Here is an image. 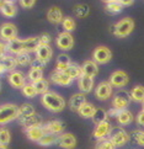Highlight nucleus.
Wrapping results in <instances>:
<instances>
[{
	"label": "nucleus",
	"mask_w": 144,
	"mask_h": 149,
	"mask_svg": "<svg viewBox=\"0 0 144 149\" xmlns=\"http://www.w3.org/2000/svg\"><path fill=\"white\" fill-rule=\"evenodd\" d=\"M41 102L51 112H61L65 109V100L59 94L53 91H47L46 94L42 95Z\"/></svg>",
	"instance_id": "nucleus-1"
},
{
	"label": "nucleus",
	"mask_w": 144,
	"mask_h": 149,
	"mask_svg": "<svg viewBox=\"0 0 144 149\" xmlns=\"http://www.w3.org/2000/svg\"><path fill=\"white\" fill-rule=\"evenodd\" d=\"M19 117V106L14 104H5L0 106V126L8 125Z\"/></svg>",
	"instance_id": "nucleus-2"
},
{
	"label": "nucleus",
	"mask_w": 144,
	"mask_h": 149,
	"mask_svg": "<svg viewBox=\"0 0 144 149\" xmlns=\"http://www.w3.org/2000/svg\"><path fill=\"white\" fill-rule=\"evenodd\" d=\"M133 30H134V21H133V19L125 17L120 20L117 24H115L112 32H113L115 36L120 37V38H125V37L129 36L133 32Z\"/></svg>",
	"instance_id": "nucleus-3"
},
{
	"label": "nucleus",
	"mask_w": 144,
	"mask_h": 149,
	"mask_svg": "<svg viewBox=\"0 0 144 149\" xmlns=\"http://www.w3.org/2000/svg\"><path fill=\"white\" fill-rule=\"evenodd\" d=\"M109 139L115 147H123L127 142H129V133H127L122 127H112L109 134Z\"/></svg>",
	"instance_id": "nucleus-4"
},
{
	"label": "nucleus",
	"mask_w": 144,
	"mask_h": 149,
	"mask_svg": "<svg viewBox=\"0 0 144 149\" xmlns=\"http://www.w3.org/2000/svg\"><path fill=\"white\" fill-rule=\"evenodd\" d=\"M131 102H132V99L129 93H127L126 90H122V91L115 94L113 99H112V109H115L117 111L126 110L131 105Z\"/></svg>",
	"instance_id": "nucleus-5"
},
{
	"label": "nucleus",
	"mask_w": 144,
	"mask_h": 149,
	"mask_svg": "<svg viewBox=\"0 0 144 149\" xmlns=\"http://www.w3.org/2000/svg\"><path fill=\"white\" fill-rule=\"evenodd\" d=\"M112 58V52L110 51V48L105 46H99L96 47L93 52V61L97 64H106L109 63Z\"/></svg>",
	"instance_id": "nucleus-6"
},
{
	"label": "nucleus",
	"mask_w": 144,
	"mask_h": 149,
	"mask_svg": "<svg viewBox=\"0 0 144 149\" xmlns=\"http://www.w3.org/2000/svg\"><path fill=\"white\" fill-rule=\"evenodd\" d=\"M56 45L58 48L62 51H70L74 46V38H73L72 33L65 32V31L61 32L56 40Z\"/></svg>",
	"instance_id": "nucleus-7"
},
{
	"label": "nucleus",
	"mask_w": 144,
	"mask_h": 149,
	"mask_svg": "<svg viewBox=\"0 0 144 149\" xmlns=\"http://www.w3.org/2000/svg\"><path fill=\"white\" fill-rule=\"evenodd\" d=\"M0 37L1 40L10 42L17 38V27L11 22H5L0 26Z\"/></svg>",
	"instance_id": "nucleus-8"
},
{
	"label": "nucleus",
	"mask_w": 144,
	"mask_h": 149,
	"mask_svg": "<svg viewBox=\"0 0 144 149\" xmlns=\"http://www.w3.org/2000/svg\"><path fill=\"white\" fill-rule=\"evenodd\" d=\"M129 81V78H128L127 73L123 70H116L111 74L109 83L111 84L112 88H123Z\"/></svg>",
	"instance_id": "nucleus-9"
},
{
	"label": "nucleus",
	"mask_w": 144,
	"mask_h": 149,
	"mask_svg": "<svg viewBox=\"0 0 144 149\" xmlns=\"http://www.w3.org/2000/svg\"><path fill=\"white\" fill-rule=\"evenodd\" d=\"M111 130H112V125L110 123L109 120H106L104 122H101V123L96 125L95 130L93 132V137L95 138V139H97V141L105 139L106 137H109Z\"/></svg>",
	"instance_id": "nucleus-10"
},
{
	"label": "nucleus",
	"mask_w": 144,
	"mask_h": 149,
	"mask_svg": "<svg viewBox=\"0 0 144 149\" xmlns=\"http://www.w3.org/2000/svg\"><path fill=\"white\" fill-rule=\"evenodd\" d=\"M57 144L63 149H75L77 138L73 133H62V134L58 136Z\"/></svg>",
	"instance_id": "nucleus-11"
},
{
	"label": "nucleus",
	"mask_w": 144,
	"mask_h": 149,
	"mask_svg": "<svg viewBox=\"0 0 144 149\" xmlns=\"http://www.w3.org/2000/svg\"><path fill=\"white\" fill-rule=\"evenodd\" d=\"M112 88L109 81H101L95 89V95L100 101H105L112 96Z\"/></svg>",
	"instance_id": "nucleus-12"
},
{
	"label": "nucleus",
	"mask_w": 144,
	"mask_h": 149,
	"mask_svg": "<svg viewBox=\"0 0 144 149\" xmlns=\"http://www.w3.org/2000/svg\"><path fill=\"white\" fill-rule=\"evenodd\" d=\"M25 133H26V137H27L30 141L38 143L40 139L46 134L47 132L45 130V126L41 125V126H33V127L25 128Z\"/></svg>",
	"instance_id": "nucleus-13"
},
{
	"label": "nucleus",
	"mask_w": 144,
	"mask_h": 149,
	"mask_svg": "<svg viewBox=\"0 0 144 149\" xmlns=\"http://www.w3.org/2000/svg\"><path fill=\"white\" fill-rule=\"evenodd\" d=\"M51 80H52V83L61 85V86H69V85L73 83V79L69 77L65 72H58V70L52 72Z\"/></svg>",
	"instance_id": "nucleus-14"
},
{
	"label": "nucleus",
	"mask_w": 144,
	"mask_h": 149,
	"mask_svg": "<svg viewBox=\"0 0 144 149\" xmlns=\"http://www.w3.org/2000/svg\"><path fill=\"white\" fill-rule=\"evenodd\" d=\"M45 126V130L47 133H52V134H57L59 136L62 133H64V128H65V125L64 122L61 120H52V121H48L47 123L43 125Z\"/></svg>",
	"instance_id": "nucleus-15"
},
{
	"label": "nucleus",
	"mask_w": 144,
	"mask_h": 149,
	"mask_svg": "<svg viewBox=\"0 0 144 149\" xmlns=\"http://www.w3.org/2000/svg\"><path fill=\"white\" fill-rule=\"evenodd\" d=\"M35 52H36V58L38 61L43 62L45 64L51 61V58L53 56V51L49 45H40Z\"/></svg>",
	"instance_id": "nucleus-16"
},
{
	"label": "nucleus",
	"mask_w": 144,
	"mask_h": 149,
	"mask_svg": "<svg viewBox=\"0 0 144 149\" xmlns=\"http://www.w3.org/2000/svg\"><path fill=\"white\" fill-rule=\"evenodd\" d=\"M8 80H9L10 85H11L13 88H15V89H22L24 85L26 84L24 73L20 72V70H13L11 73L9 74Z\"/></svg>",
	"instance_id": "nucleus-17"
},
{
	"label": "nucleus",
	"mask_w": 144,
	"mask_h": 149,
	"mask_svg": "<svg viewBox=\"0 0 144 149\" xmlns=\"http://www.w3.org/2000/svg\"><path fill=\"white\" fill-rule=\"evenodd\" d=\"M86 102V96H85L84 93H77L72 95V97L69 99V107H70L72 111H75L78 112V110L81 107V106Z\"/></svg>",
	"instance_id": "nucleus-18"
},
{
	"label": "nucleus",
	"mask_w": 144,
	"mask_h": 149,
	"mask_svg": "<svg viewBox=\"0 0 144 149\" xmlns=\"http://www.w3.org/2000/svg\"><path fill=\"white\" fill-rule=\"evenodd\" d=\"M116 120H117V122H118V125L121 127L122 126H128L134 121V116H133V113L128 109L120 110V111H117V113H116Z\"/></svg>",
	"instance_id": "nucleus-19"
},
{
	"label": "nucleus",
	"mask_w": 144,
	"mask_h": 149,
	"mask_svg": "<svg viewBox=\"0 0 144 149\" xmlns=\"http://www.w3.org/2000/svg\"><path fill=\"white\" fill-rule=\"evenodd\" d=\"M78 86L80 89V93L89 94L94 89V78L88 75H81L78 79Z\"/></svg>",
	"instance_id": "nucleus-20"
},
{
	"label": "nucleus",
	"mask_w": 144,
	"mask_h": 149,
	"mask_svg": "<svg viewBox=\"0 0 144 149\" xmlns=\"http://www.w3.org/2000/svg\"><path fill=\"white\" fill-rule=\"evenodd\" d=\"M64 16H63V13L62 10L58 8V6H51L47 11V20L49 21L51 24L53 25H58V24H62Z\"/></svg>",
	"instance_id": "nucleus-21"
},
{
	"label": "nucleus",
	"mask_w": 144,
	"mask_h": 149,
	"mask_svg": "<svg viewBox=\"0 0 144 149\" xmlns=\"http://www.w3.org/2000/svg\"><path fill=\"white\" fill-rule=\"evenodd\" d=\"M81 73L83 75L88 77H96L99 74V65L97 63H95L94 61H85L84 64L81 65Z\"/></svg>",
	"instance_id": "nucleus-22"
},
{
	"label": "nucleus",
	"mask_w": 144,
	"mask_h": 149,
	"mask_svg": "<svg viewBox=\"0 0 144 149\" xmlns=\"http://www.w3.org/2000/svg\"><path fill=\"white\" fill-rule=\"evenodd\" d=\"M19 122L24 126V128H29V127H33V126H41L43 125V120L40 115L35 113L33 116H30L27 118H22V120H19Z\"/></svg>",
	"instance_id": "nucleus-23"
},
{
	"label": "nucleus",
	"mask_w": 144,
	"mask_h": 149,
	"mask_svg": "<svg viewBox=\"0 0 144 149\" xmlns=\"http://www.w3.org/2000/svg\"><path fill=\"white\" fill-rule=\"evenodd\" d=\"M40 46V38L38 37H29L26 40H22V47H24V52H35L37 49V47Z\"/></svg>",
	"instance_id": "nucleus-24"
},
{
	"label": "nucleus",
	"mask_w": 144,
	"mask_h": 149,
	"mask_svg": "<svg viewBox=\"0 0 144 149\" xmlns=\"http://www.w3.org/2000/svg\"><path fill=\"white\" fill-rule=\"evenodd\" d=\"M95 111H96L95 106L86 101V102L78 110V113L80 115V117H83V118H93Z\"/></svg>",
	"instance_id": "nucleus-25"
},
{
	"label": "nucleus",
	"mask_w": 144,
	"mask_h": 149,
	"mask_svg": "<svg viewBox=\"0 0 144 149\" xmlns=\"http://www.w3.org/2000/svg\"><path fill=\"white\" fill-rule=\"evenodd\" d=\"M36 113L35 107L31 104H24L19 106V117L17 120H22V118H27L30 116H33Z\"/></svg>",
	"instance_id": "nucleus-26"
},
{
	"label": "nucleus",
	"mask_w": 144,
	"mask_h": 149,
	"mask_svg": "<svg viewBox=\"0 0 144 149\" xmlns=\"http://www.w3.org/2000/svg\"><path fill=\"white\" fill-rule=\"evenodd\" d=\"M6 49L13 53V54H19V53L24 52V47H22V40L20 38H15L13 41H10L6 43Z\"/></svg>",
	"instance_id": "nucleus-27"
},
{
	"label": "nucleus",
	"mask_w": 144,
	"mask_h": 149,
	"mask_svg": "<svg viewBox=\"0 0 144 149\" xmlns=\"http://www.w3.org/2000/svg\"><path fill=\"white\" fill-rule=\"evenodd\" d=\"M70 63H72V61H70V57H69V56L64 54V53H63V54H59V56H58V58H57L56 70L64 72L69 65H70Z\"/></svg>",
	"instance_id": "nucleus-28"
},
{
	"label": "nucleus",
	"mask_w": 144,
	"mask_h": 149,
	"mask_svg": "<svg viewBox=\"0 0 144 149\" xmlns=\"http://www.w3.org/2000/svg\"><path fill=\"white\" fill-rule=\"evenodd\" d=\"M129 95H131L132 101L143 104L144 102V86H142V85H137V86H134L129 91Z\"/></svg>",
	"instance_id": "nucleus-29"
},
{
	"label": "nucleus",
	"mask_w": 144,
	"mask_h": 149,
	"mask_svg": "<svg viewBox=\"0 0 144 149\" xmlns=\"http://www.w3.org/2000/svg\"><path fill=\"white\" fill-rule=\"evenodd\" d=\"M64 72H65L68 75L73 79V80H74V79H79L80 77L83 75V73H81V67L78 65V64H75V63H70V65H69Z\"/></svg>",
	"instance_id": "nucleus-30"
},
{
	"label": "nucleus",
	"mask_w": 144,
	"mask_h": 149,
	"mask_svg": "<svg viewBox=\"0 0 144 149\" xmlns=\"http://www.w3.org/2000/svg\"><path fill=\"white\" fill-rule=\"evenodd\" d=\"M57 141H58V136L57 134H52V133H46L40 139L38 144L41 147H51L53 144H57Z\"/></svg>",
	"instance_id": "nucleus-31"
},
{
	"label": "nucleus",
	"mask_w": 144,
	"mask_h": 149,
	"mask_svg": "<svg viewBox=\"0 0 144 149\" xmlns=\"http://www.w3.org/2000/svg\"><path fill=\"white\" fill-rule=\"evenodd\" d=\"M0 13L6 17H14L17 14V8L14 5V3H5L3 8L0 9Z\"/></svg>",
	"instance_id": "nucleus-32"
},
{
	"label": "nucleus",
	"mask_w": 144,
	"mask_h": 149,
	"mask_svg": "<svg viewBox=\"0 0 144 149\" xmlns=\"http://www.w3.org/2000/svg\"><path fill=\"white\" fill-rule=\"evenodd\" d=\"M32 85H33V88L36 90L37 94H41L43 95L48 91V88H49V83H48V80H46V79H41V80H37L35 83H32Z\"/></svg>",
	"instance_id": "nucleus-33"
},
{
	"label": "nucleus",
	"mask_w": 144,
	"mask_h": 149,
	"mask_svg": "<svg viewBox=\"0 0 144 149\" xmlns=\"http://www.w3.org/2000/svg\"><path fill=\"white\" fill-rule=\"evenodd\" d=\"M129 141H132L136 144L144 147V131L142 130H136L129 134Z\"/></svg>",
	"instance_id": "nucleus-34"
},
{
	"label": "nucleus",
	"mask_w": 144,
	"mask_h": 149,
	"mask_svg": "<svg viewBox=\"0 0 144 149\" xmlns=\"http://www.w3.org/2000/svg\"><path fill=\"white\" fill-rule=\"evenodd\" d=\"M107 111H105L104 109H96V111H95V113H94V116H93V121H94V123L95 125H99V123H101V122H104V121H106L107 120Z\"/></svg>",
	"instance_id": "nucleus-35"
},
{
	"label": "nucleus",
	"mask_w": 144,
	"mask_h": 149,
	"mask_svg": "<svg viewBox=\"0 0 144 149\" xmlns=\"http://www.w3.org/2000/svg\"><path fill=\"white\" fill-rule=\"evenodd\" d=\"M15 59H16L17 65H27V64H31V62H32L30 53L27 52H21L19 54H16Z\"/></svg>",
	"instance_id": "nucleus-36"
},
{
	"label": "nucleus",
	"mask_w": 144,
	"mask_h": 149,
	"mask_svg": "<svg viewBox=\"0 0 144 149\" xmlns=\"http://www.w3.org/2000/svg\"><path fill=\"white\" fill-rule=\"evenodd\" d=\"M10 141H11V133H10V131L8 128L1 127V128H0V146L8 147Z\"/></svg>",
	"instance_id": "nucleus-37"
},
{
	"label": "nucleus",
	"mask_w": 144,
	"mask_h": 149,
	"mask_svg": "<svg viewBox=\"0 0 144 149\" xmlns=\"http://www.w3.org/2000/svg\"><path fill=\"white\" fill-rule=\"evenodd\" d=\"M62 26H63V29H64V31H65V32H72V31L75 30L77 24H75V21H74L73 17L67 16V17H64V19H63V21H62Z\"/></svg>",
	"instance_id": "nucleus-38"
},
{
	"label": "nucleus",
	"mask_w": 144,
	"mask_h": 149,
	"mask_svg": "<svg viewBox=\"0 0 144 149\" xmlns=\"http://www.w3.org/2000/svg\"><path fill=\"white\" fill-rule=\"evenodd\" d=\"M125 6H122V5L117 1V0H115V1H111V3H107L106 4V11H109L111 14H118L121 13L122 10H123Z\"/></svg>",
	"instance_id": "nucleus-39"
},
{
	"label": "nucleus",
	"mask_w": 144,
	"mask_h": 149,
	"mask_svg": "<svg viewBox=\"0 0 144 149\" xmlns=\"http://www.w3.org/2000/svg\"><path fill=\"white\" fill-rule=\"evenodd\" d=\"M1 64L4 65L5 70H14V69L16 68V65H17V63H16V59L15 57H10V56H6L5 57V59L1 62Z\"/></svg>",
	"instance_id": "nucleus-40"
},
{
	"label": "nucleus",
	"mask_w": 144,
	"mask_h": 149,
	"mask_svg": "<svg viewBox=\"0 0 144 149\" xmlns=\"http://www.w3.org/2000/svg\"><path fill=\"white\" fill-rule=\"evenodd\" d=\"M29 79H30L32 83L43 79V70H41V69H33V68H31L30 72H29Z\"/></svg>",
	"instance_id": "nucleus-41"
},
{
	"label": "nucleus",
	"mask_w": 144,
	"mask_h": 149,
	"mask_svg": "<svg viewBox=\"0 0 144 149\" xmlns=\"http://www.w3.org/2000/svg\"><path fill=\"white\" fill-rule=\"evenodd\" d=\"M21 90H22L24 96L29 97V99L35 97L36 95H37V93H36V90H35V88H33V85H32V83H31V84H25L24 88L21 89Z\"/></svg>",
	"instance_id": "nucleus-42"
},
{
	"label": "nucleus",
	"mask_w": 144,
	"mask_h": 149,
	"mask_svg": "<svg viewBox=\"0 0 144 149\" xmlns=\"http://www.w3.org/2000/svg\"><path fill=\"white\" fill-rule=\"evenodd\" d=\"M74 13H75V15L78 17H85L89 14V8H88V5L79 4L74 8Z\"/></svg>",
	"instance_id": "nucleus-43"
},
{
	"label": "nucleus",
	"mask_w": 144,
	"mask_h": 149,
	"mask_svg": "<svg viewBox=\"0 0 144 149\" xmlns=\"http://www.w3.org/2000/svg\"><path fill=\"white\" fill-rule=\"evenodd\" d=\"M95 149H116V147L112 144V142L109 138H105V139L97 142V144L95 146Z\"/></svg>",
	"instance_id": "nucleus-44"
},
{
	"label": "nucleus",
	"mask_w": 144,
	"mask_h": 149,
	"mask_svg": "<svg viewBox=\"0 0 144 149\" xmlns=\"http://www.w3.org/2000/svg\"><path fill=\"white\" fill-rule=\"evenodd\" d=\"M20 5L25 9H31L33 8V5L36 4V0H19Z\"/></svg>",
	"instance_id": "nucleus-45"
},
{
	"label": "nucleus",
	"mask_w": 144,
	"mask_h": 149,
	"mask_svg": "<svg viewBox=\"0 0 144 149\" xmlns=\"http://www.w3.org/2000/svg\"><path fill=\"white\" fill-rule=\"evenodd\" d=\"M45 63L43 62H41V61H38L36 58L35 61H32L31 62V68H33V69H41V70H43V68H45Z\"/></svg>",
	"instance_id": "nucleus-46"
},
{
	"label": "nucleus",
	"mask_w": 144,
	"mask_h": 149,
	"mask_svg": "<svg viewBox=\"0 0 144 149\" xmlns=\"http://www.w3.org/2000/svg\"><path fill=\"white\" fill-rule=\"evenodd\" d=\"M38 38H40V45H49V42H51V37L47 33L38 36Z\"/></svg>",
	"instance_id": "nucleus-47"
},
{
	"label": "nucleus",
	"mask_w": 144,
	"mask_h": 149,
	"mask_svg": "<svg viewBox=\"0 0 144 149\" xmlns=\"http://www.w3.org/2000/svg\"><path fill=\"white\" fill-rule=\"evenodd\" d=\"M136 122L139 126H142V127H144V111L142 110V111H139L138 112V115L136 116Z\"/></svg>",
	"instance_id": "nucleus-48"
},
{
	"label": "nucleus",
	"mask_w": 144,
	"mask_h": 149,
	"mask_svg": "<svg viewBox=\"0 0 144 149\" xmlns=\"http://www.w3.org/2000/svg\"><path fill=\"white\" fill-rule=\"evenodd\" d=\"M117 1H118L122 5V6H129V5L133 4L134 0H117Z\"/></svg>",
	"instance_id": "nucleus-49"
},
{
	"label": "nucleus",
	"mask_w": 144,
	"mask_h": 149,
	"mask_svg": "<svg viewBox=\"0 0 144 149\" xmlns=\"http://www.w3.org/2000/svg\"><path fill=\"white\" fill-rule=\"evenodd\" d=\"M8 49H6V43H3V42H0V53H5Z\"/></svg>",
	"instance_id": "nucleus-50"
},
{
	"label": "nucleus",
	"mask_w": 144,
	"mask_h": 149,
	"mask_svg": "<svg viewBox=\"0 0 144 149\" xmlns=\"http://www.w3.org/2000/svg\"><path fill=\"white\" fill-rule=\"evenodd\" d=\"M4 72H6V70H5V68H4V65L1 64V63H0V74H3Z\"/></svg>",
	"instance_id": "nucleus-51"
},
{
	"label": "nucleus",
	"mask_w": 144,
	"mask_h": 149,
	"mask_svg": "<svg viewBox=\"0 0 144 149\" xmlns=\"http://www.w3.org/2000/svg\"><path fill=\"white\" fill-rule=\"evenodd\" d=\"M5 4V1H4V0H0V9H1L3 8V5Z\"/></svg>",
	"instance_id": "nucleus-52"
},
{
	"label": "nucleus",
	"mask_w": 144,
	"mask_h": 149,
	"mask_svg": "<svg viewBox=\"0 0 144 149\" xmlns=\"http://www.w3.org/2000/svg\"><path fill=\"white\" fill-rule=\"evenodd\" d=\"M102 1L107 4V3H111V1H115V0H102Z\"/></svg>",
	"instance_id": "nucleus-53"
},
{
	"label": "nucleus",
	"mask_w": 144,
	"mask_h": 149,
	"mask_svg": "<svg viewBox=\"0 0 144 149\" xmlns=\"http://www.w3.org/2000/svg\"><path fill=\"white\" fill-rule=\"evenodd\" d=\"M4 1H5V3H14L15 0H4Z\"/></svg>",
	"instance_id": "nucleus-54"
},
{
	"label": "nucleus",
	"mask_w": 144,
	"mask_h": 149,
	"mask_svg": "<svg viewBox=\"0 0 144 149\" xmlns=\"http://www.w3.org/2000/svg\"><path fill=\"white\" fill-rule=\"evenodd\" d=\"M0 149H9V147H4V146H0Z\"/></svg>",
	"instance_id": "nucleus-55"
},
{
	"label": "nucleus",
	"mask_w": 144,
	"mask_h": 149,
	"mask_svg": "<svg viewBox=\"0 0 144 149\" xmlns=\"http://www.w3.org/2000/svg\"><path fill=\"white\" fill-rule=\"evenodd\" d=\"M142 110H143V111H144V102H143V109H142Z\"/></svg>",
	"instance_id": "nucleus-56"
},
{
	"label": "nucleus",
	"mask_w": 144,
	"mask_h": 149,
	"mask_svg": "<svg viewBox=\"0 0 144 149\" xmlns=\"http://www.w3.org/2000/svg\"><path fill=\"white\" fill-rule=\"evenodd\" d=\"M0 91H1V84H0Z\"/></svg>",
	"instance_id": "nucleus-57"
}]
</instances>
